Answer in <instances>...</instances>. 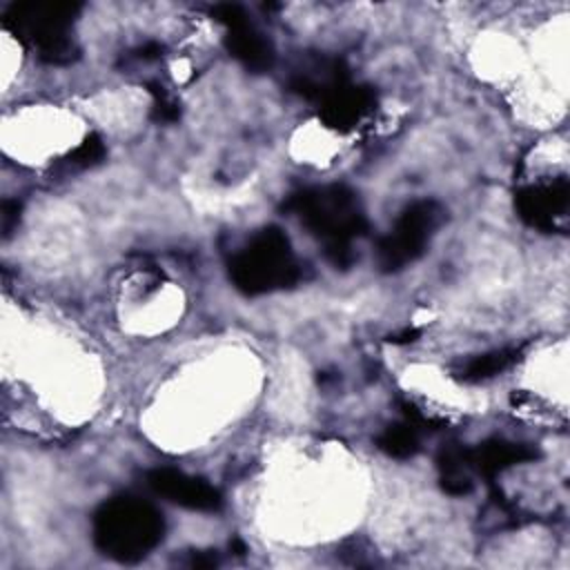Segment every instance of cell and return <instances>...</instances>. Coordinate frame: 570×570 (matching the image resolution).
<instances>
[{
	"label": "cell",
	"mask_w": 570,
	"mask_h": 570,
	"mask_svg": "<svg viewBox=\"0 0 570 570\" xmlns=\"http://www.w3.org/2000/svg\"><path fill=\"white\" fill-rule=\"evenodd\" d=\"M285 209L323 243L327 261L350 267L356 258L352 243L367 232V218L358 194L345 185H314L292 194Z\"/></svg>",
	"instance_id": "obj_1"
},
{
	"label": "cell",
	"mask_w": 570,
	"mask_h": 570,
	"mask_svg": "<svg viewBox=\"0 0 570 570\" xmlns=\"http://www.w3.org/2000/svg\"><path fill=\"white\" fill-rule=\"evenodd\" d=\"M94 546L118 563H138L165 539L163 512L138 497H114L105 501L91 521Z\"/></svg>",
	"instance_id": "obj_2"
},
{
	"label": "cell",
	"mask_w": 570,
	"mask_h": 570,
	"mask_svg": "<svg viewBox=\"0 0 570 570\" xmlns=\"http://www.w3.org/2000/svg\"><path fill=\"white\" fill-rule=\"evenodd\" d=\"M78 11L80 4L76 2H13L4 11L2 24L42 62L69 65L80 56V47L71 36Z\"/></svg>",
	"instance_id": "obj_3"
},
{
	"label": "cell",
	"mask_w": 570,
	"mask_h": 570,
	"mask_svg": "<svg viewBox=\"0 0 570 570\" xmlns=\"http://www.w3.org/2000/svg\"><path fill=\"white\" fill-rule=\"evenodd\" d=\"M234 287L247 296H261L294 287L301 281V263L281 227H263L229 261Z\"/></svg>",
	"instance_id": "obj_4"
},
{
	"label": "cell",
	"mask_w": 570,
	"mask_h": 570,
	"mask_svg": "<svg viewBox=\"0 0 570 570\" xmlns=\"http://www.w3.org/2000/svg\"><path fill=\"white\" fill-rule=\"evenodd\" d=\"M443 218H445L443 205L432 198H421L410 203L399 214L392 229L376 245L379 269L385 274L401 272L403 267L421 258L432 236L441 227Z\"/></svg>",
	"instance_id": "obj_5"
},
{
	"label": "cell",
	"mask_w": 570,
	"mask_h": 570,
	"mask_svg": "<svg viewBox=\"0 0 570 570\" xmlns=\"http://www.w3.org/2000/svg\"><path fill=\"white\" fill-rule=\"evenodd\" d=\"M212 18L225 27V47L245 69L261 73L274 65L272 42L249 22L238 4H216Z\"/></svg>",
	"instance_id": "obj_6"
},
{
	"label": "cell",
	"mask_w": 570,
	"mask_h": 570,
	"mask_svg": "<svg viewBox=\"0 0 570 570\" xmlns=\"http://www.w3.org/2000/svg\"><path fill=\"white\" fill-rule=\"evenodd\" d=\"M568 205L570 183L563 176L528 185L514 194V209L519 218L541 232H563Z\"/></svg>",
	"instance_id": "obj_7"
},
{
	"label": "cell",
	"mask_w": 570,
	"mask_h": 570,
	"mask_svg": "<svg viewBox=\"0 0 570 570\" xmlns=\"http://www.w3.org/2000/svg\"><path fill=\"white\" fill-rule=\"evenodd\" d=\"M147 485L163 499L198 512H218L223 505L220 492L200 476L185 474L174 468H156L147 474Z\"/></svg>",
	"instance_id": "obj_8"
},
{
	"label": "cell",
	"mask_w": 570,
	"mask_h": 570,
	"mask_svg": "<svg viewBox=\"0 0 570 570\" xmlns=\"http://www.w3.org/2000/svg\"><path fill=\"white\" fill-rule=\"evenodd\" d=\"M376 107V91L367 85L341 82L318 100V118L334 131L354 129Z\"/></svg>",
	"instance_id": "obj_9"
},
{
	"label": "cell",
	"mask_w": 570,
	"mask_h": 570,
	"mask_svg": "<svg viewBox=\"0 0 570 570\" xmlns=\"http://www.w3.org/2000/svg\"><path fill=\"white\" fill-rule=\"evenodd\" d=\"M537 459V450L528 443H517V441H505V439H488L479 443L476 448L468 450V463L470 470L485 476L494 479L497 474L528 463Z\"/></svg>",
	"instance_id": "obj_10"
},
{
	"label": "cell",
	"mask_w": 570,
	"mask_h": 570,
	"mask_svg": "<svg viewBox=\"0 0 570 570\" xmlns=\"http://www.w3.org/2000/svg\"><path fill=\"white\" fill-rule=\"evenodd\" d=\"M345 80H350V76L343 60L316 56L294 69V73L289 76V89L307 100L318 102L325 94H330Z\"/></svg>",
	"instance_id": "obj_11"
},
{
	"label": "cell",
	"mask_w": 570,
	"mask_h": 570,
	"mask_svg": "<svg viewBox=\"0 0 570 570\" xmlns=\"http://www.w3.org/2000/svg\"><path fill=\"white\" fill-rule=\"evenodd\" d=\"M439 481L443 492L452 497H465L472 492V470L468 463V448L448 445L439 452Z\"/></svg>",
	"instance_id": "obj_12"
},
{
	"label": "cell",
	"mask_w": 570,
	"mask_h": 570,
	"mask_svg": "<svg viewBox=\"0 0 570 570\" xmlns=\"http://www.w3.org/2000/svg\"><path fill=\"white\" fill-rule=\"evenodd\" d=\"M521 358V350L519 347H501V350H492L485 354H479L474 358H470L461 372L459 379L465 383H479L485 379H492L501 372H505L508 367H512L517 361Z\"/></svg>",
	"instance_id": "obj_13"
},
{
	"label": "cell",
	"mask_w": 570,
	"mask_h": 570,
	"mask_svg": "<svg viewBox=\"0 0 570 570\" xmlns=\"http://www.w3.org/2000/svg\"><path fill=\"white\" fill-rule=\"evenodd\" d=\"M376 445L392 459H410L419 452V428L412 421L392 423L379 436Z\"/></svg>",
	"instance_id": "obj_14"
},
{
	"label": "cell",
	"mask_w": 570,
	"mask_h": 570,
	"mask_svg": "<svg viewBox=\"0 0 570 570\" xmlns=\"http://www.w3.org/2000/svg\"><path fill=\"white\" fill-rule=\"evenodd\" d=\"M105 156H107V147L100 140V136L89 134L73 151H69V156L65 160H67V165H71L76 169H87V167L102 163Z\"/></svg>",
	"instance_id": "obj_15"
},
{
	"label": "cell",
	"mask_w": 570,
	"mask_h": 570,
	"mask_svg": "<svg viewBox=\"0 0 570 570\" xmlns=\"http://www.w3.org/2000/svg\"><path fill=\"white\" fill-rule=\"evenodd\" d=\"M149 91L154 96V107H151V118L156 122H176L180 118V107L169 98L163 85L149 82Z\"/></svg>",
	"instance_id": "obj_16"
},
{
	"label": "cell",
	"mask_w": 570,
	"mask_h": 570,
	"mask_svg": "<svg viewBox=\"0 0 570 570\" xmlns=\"http://www.w3.org/2000/svg\"><path fill=\"white\" fill-rule=\"evenodd\" d=\"M20 218V203L18 200H4L2 203V214H0V225H2V234L9 236L13 232V227L18 225Z\"/></svg>",
	"instance_id": "obj_17"
},
{
	"label": "cell",
	"mask_w": 570,
	"mask_h": 570,
	"mask_svg": "<svg viewBox=\"0 0 570 570\" xmlns=\"http://www.w3.org/2000/svg\"><path fill=\"white\" fill-rule=\"evenodd\" d=\"M187 566H191V568H214V566H218V559H216V554H212V552H200V550H196V552L189 554Z\"/></svg>",
	"instance_id": "obj_18"
},
{
	"label": "cell",
	"mask_w": 570,
	"mask_h": 570,
	"mask_svg": "<svg viewBox=\"0 0 570 570\" xmlns=\"http://www.w3.org/2000/svg\"><path fill=\"white\" fill-rule=\"evenodd\" d=\"M416 338H419V330H414V327H405L403 332L390 334V336H387V343H394V345H407V343H414Z\"/></svg>",
	"instance_id": "obj_19"
},
{
	"label": "cell",
	"mask_w": 570,
	"mask_h": 570,
	"mask_svg": "<svg viewBox=\"0 0 570 570\" xmlns=\"http://www.w3.org/2000/svg\"><path fill=\"white\" fill-rule=\"evenodd\" d=\"M160 56H163V47L158 42H147L138 49L140 60H154V58H160Z\"/></svg>",
	"instance_id": "obj_20"
}]
</instances>
